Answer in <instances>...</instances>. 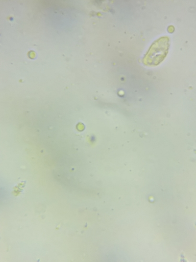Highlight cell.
Wrapping results in <instances>:
<instances>
[{"instance_id":"6da1fadb","label":"cell","mask_w":196,"mask_h":262,"mask_svg":"<svg viewBox=\"0 0 196 262\" xmlns=\"http://www.w3.org/2000/svg\"><path fill=\"white\" fill-rule=\"evenodd\" d=\"M169 47L167 37H163L156 40L145 55L143 62L146 65L156 66L166 57Z\"/></svg>"}]
</instances>
